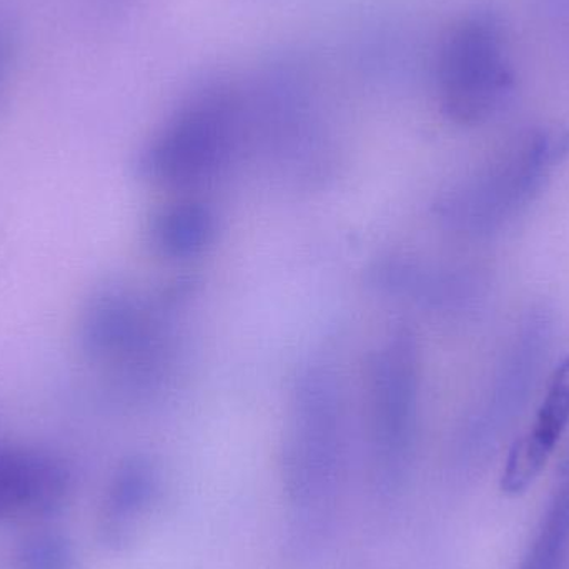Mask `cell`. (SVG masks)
<instances>
[{"label":"cell","mask_w":569,"mask_h":569,"mask_svg":"<svg viewBox=\"0 0 569 569\" xmlns=\"http://www.w3.org/2000/svg\"><path fill=\"white\" fill-rule=\"evenodd\" d=\"M568 157V129L543 126L525 130L445 192L435 206V216L457 236H495L540 197Z\"/></svg>","instance_id":"4"},{"label":"cell","mask_w":569,"mask_h":569,"mask_svg":"<svg viewBox=\"0 0 569 569\" xmlns=\"http://www.w3.org/2000/svg\"><path fill=\"white\" fill-rule=\"evenodd\" d=\"M162 498L159 465L146 455L126 458L113 471L100 508L99 533L113 550L130 547Z\"/></svg>","instance_id":"10"},{"label":"cell","mask_w":569,"mask_h":569,"mask_svg":"<svg viewBox=\"0 0 569 569\" xmlns=\"http://www.w3.org/2000/svg\"><path fill=\"white\" fill-rule=\"evenodd\" d=\"M569 427V353L548 381L547 393L530 430L508 453L500 487L505 495H523L540 477Z\"/></svg>","instance_id":"11"},{"label":"cell","mask_w":569,"mask_h":569,"mask_svg":"<svg viewBox=\"0 0 569 569\" xmlns=\"http://www.w3.org/2000/svg\"><path fill=\"white\" fill-rule=\"evenodd\" d=\"M69 491V468L59 457L0 443V521L49 517L62 508Z\"/></svg>","instance_id":"9"},{"label":"cell","mask_w":569,"mask_h":569,"mask_svg":"<svg viewBox=\"0 0 569 569\" xmlns=\"http://www.w3.org/2000/svg\"><path fill=\"white\" fill-rule=\"evenodd\" d=\"M569 550V445L547 513L520 569H561Z\"/></svg>","instance_id":"13"},{"label":"cell","mask_w":569,"mask_h":569,"mask_svg":"<svg viewBox=\"0 0 569 569\" xmlns=\"http://www.w3.org/2000/svg\"><path fill=\"white\" fill-rule=\"evenodd\" d=\"M367 283L381 297L440 315L467 313L485 295L483 279L473 270L408 256L378 259L368 269Z\"/></svg>","instance_id":"8"},{"label":"cell","mask_w":569,"mask_h":569,"mask_svg":"<svg viewBox=\"0 0 569 569\" xmlns=\"http://www.w3.org/2000/svg\"><path fill=\"white\" fill-rule=\"evenodd\" d=\"M420 398V341L410 325H395L367 368L368 453L381 491L400 490L413 468Z\"/></svg>","instance_id":"5"},{"label":"cell","mask_w":569,"mask_h":569,"mask_svg":"<svg viewBox=\"0 0 569 569\" xmlns=\"http://www.w3.org/2000/svg\"><path fill=\"white\" fill-rule=\"evenodd\" d=\"M348 428L337 375L310 363L295 378L284 425V501L301 527H321L330 517L347 468Z\"/></svg>","instance_id":"3"},{"label":"cell","mask_w":569,"mask_h":569,"mask_svg":"<svg viewBox=\"0 0 569 569\" xmlns=\"http://www.w3.org/2000/svg\"><path fill=\"white\" fill-rule=\"evenodd\" d=\"M500 13L480 6L458 17L438 50V103L457 126L473 127L497 116L513 96L517 76L508 57Z\"/></svg>","instance_id":"6"},{"label":"cell","mask_w":569,"mask_h":569,"mask_svg":"<svg viewBox=\"0 0 569 569\" xmlns=\"http://www.w3.org/2000/svg\"><path fill=\"white\" fill-rule=\"evenodd\" d=\"M12 569H80L76 548L63 535L40 531L17 548Z\"/></svg>","instance_id":"14"},{"label":"cell","mask_w":569,"mask_h":569,"mask_svg":"<svg viewBox=\"0 0 569 569\" xmlns=\"http://www.w3.org/2000/svg\"><path fill=\"white\" fill-rule=\"evenodd\" d=\"M250 142L246 89L226 77H207L152 133L137 170L153 186L189 192L223 176Z\"/></svg>","instance_id":"1"},{"label":"cell","mask_w":569,"mask_h":569,"mask_svg":"<svg viewBox=\"0 0 569 569\" xmlns=\"http://www.w3.org/2000/svg\"><path fill=\"white\" fill-rule=\"evenodd\" d=\"M100 12H119L129 3V0H90Z\"/></svg>","instance_id":"16"},{"label":"cell","mask_w":569,"mask_h":569,"mask_svg":"<svg viewBox=\"0 0 569 569\" xmlns=\"http://www.w3.org/2000/svg\"><path fill=\"white\" fill-rule=\"evenodd\" d=\"M192 288L177 282L149 295L120 287L100 291L83 311V351L127 393L143 397L160 390L176 370L177 317Z\"/></svg>","instance_id":"2"},{"label":"cell","mask_w":569,"mask_h":569,"mask_svg":"<svg viewBox=\"0 0 569 569\" xmlns=\"http://www.w3.org/2000/svg\"><path fill=\"white\" fill-rule=\"evenodd\" d=\"M13 37L9 26L0 20V89L6 82L7 73L12 66Z\"/></svg>","instance_id":"15"},{"label":"cell","mask_w":569,"mask_h":569,"mask_svg":"<svg viewBox=\"0 0 569 569\" xmlns=\"http://www.w3.org/2000/svg\"><path fill=\"white\" fill-rule=\"evenodd\" d=\"M219 236V216L200 197L183 196L153 212L147 240L162 259L182 262L203 256Z\"/></svg>","instance_id":"12"},{"label":"cell","mask_w":569,"mask_h":569,"mask_svg":"<svg viewBox=\"0 0 569 569\" xmlns=\"http://www.w3.org/2000/svg\"><path fill=\"white\" fill-rule=\"evenodd\" d=\"M553 337L555 315L550 308H531L521 318L468 415L463 427L467 447H493L520 417L547 367Z\"/></svg>","instance_id":"7"}]
</instances>
